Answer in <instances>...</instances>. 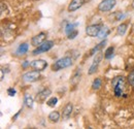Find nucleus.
<instances>
[{
  "label": "nucleus",
  "instance_id": "nucleus-1",
  "mask_svg": "<svg viewBox=\"0 0 134 129\" xmlns=\"http://www.w3.org/2000/svg\"><path fill=\"white\" fill-rule=\"evenodd\" d=\"M111 86L114 89V93L117 97H121L124 94V91L126 89V82L123 76H119L113 79Z\"/></svg>",
  "mask_w": 134,
  "mask_h": 129
},
{
  "label": "nucleus",
  "instance_id": "nucleus-2",
  "mask_svg": "<svg viewBox=\"0 0 134 129\" xmlns=\"http://www.w3.org/2000/svg\"><path fill=\"white\" fill-rule=\"evenodd\" d=\"M72 63H73V59L69 56H65V57L57 60L54 64L52 65V70L53 71H59L61 69H64V68L71 66Z\"/></svg>",
  "mask_w": 134,
  "mask_h": 129
},
{
  "label": "nucleus",
  "instance_id": "nucleus-3",
  "mask_svg": "<svg viewBox=\"0 0 134 129\" xmlns=\"http://www.w3.org/2000/svg\"><path fill=\"white\" fill-rule=\"evenodd\" d=\"M102 59H103V54H102V52H98V53H96V54L94 55L93 63L91 64L90 68H89V71H88V73H89L90 76L94 74V73L97 71V69H98V67H99V65H100V62L102 61Z\"/></svg>",
  "mask_w": 134,
  "mask_h": 129
},
{
  "label": "nucleus",
  "instance_id": "nucleus-4",
  "mask_svg": "<svg viewBox=\"0 0 134 129\" xmlns=\"http://www.w3.org/2000/svg\"><path fill=\"white\" fill-rule=\"evenodd\" d=\"M53 47H54V41H53V40H46V41H43L41 45H39L38 47H36L35 50H33L32 55L36 56V55H38V54L46 53V52L50 51Z\"/></svg>",
  "mask_w": 134,
  "mask_h": 129
},
{
  "label": "nucleus",
  "instance_id": "nucleus-5",
  "mask_svg": "<svg viewBox=\"0 0 134 129\" xmlns=\"http://www.w3.org/2000/svg\"><path fill=\"white\" fill-rule=\"evenodd\" d=\"M117 4L116 0H102L98 4V9L102 13H107L111 10Z\"/></svg>",
  "mask_w": 134,
  "mask_h": 129
},
{
  "label": "nucleus",
  "instance_id": "nucleus-6",
  "mask_svg": "<svg viewBox=\"0 0 134 129\" xmlns=\"http://www.w3.org/2000/svg\"><path fill=\"white\" fill-rule=\"evenodd\" d=\"M39 79H40V71L36 69L32 71H28L23 74V80L26 83H34V82H37Z\"/></svg>",
  "mask_w": 134,
  "mask_h": 129
},
{
  "label": "nucleus",
  "instance_id": "nucleus-7",
  "mask_svg": "<svg viewBox=\"0 0 134 129\" xmlns=\"http://www.w3.org/2000/svg\"><path fill=\"white\" fill-rule=\"evenodd\" d=\"M101 26L99 25H90L86 28V33L88 36H91V37H97L99 35V33L101 31Z\"/></svg>",
  "mask_w": 134,
  "mask_h": 129
},
{
  "label": "nucleus",
  "instance_id": "nucleus-8",
  "mask_svg": "<svg viewBox=\"0 0 134 129\" xmlns=\"http://www.w3.org/2000/svg\"><path fill=\"white\" fill-rule=\"evenodd\" d=\"M30 66H31L33 69H36V70L41 71V70H43V69L47 68L48 62L44 61V60H42V59H38V60H34V61H32V62L30 63Z\"/></svg>",
  "mask_w": 134,
  "mask_h": 129
},
{
  "label": "nucleus",
  "instance_id": "nucleus-9",
  "mask_svg": "<svg viewBox=\"0 0 134 129\" xmlns=\"http://www.w3.org/2000/svg\"><path fill=\"white\" fill-rule=\"evenodd\" d=\"M46 37H47V34L44 32H40L38 33L37 35H35L32 37L31 39V45L34 47H38L39 45H41L43 41H46Z\"/></svg>",
  "mask_w": 134,
  "mask_h": 129
},
{
  "label": "nucleus",
  "instance_id": "nucleus-10",
  "mask_svg": "<svg viewBox=\"0 0 134 129\" xmlns=\"http://www.w3.org/2000/svg\"><path fill=\"white\" fill-rule=\"evenodd\" d=\"M85 2H86V0H71L68 5V12L73 13V12L77 10L79 8H81L84 5Z\"/></svg>",
  "mask_w": 134,
  "mask_h": 129
},
{
  "label": "nucleus",
  "instance_id": "nucleus-11",
  "mask_svg": "<svg viewBox=\"0 0 134 129\" xmlns=\"http://www.w3.org/2000/svg\"><path fill=\"white\" fill-rule=\"evenodd\" d=\"M51 94H52L51 89H49V88H48V89H43V90H41L40 92L37 93V95H36V100H37L39 103H43Z\"/></svg>",
  "mask_w": 134,
  "mask_h": 129
},
{
  "label": "nucleus",
  "instance_id": "nucleus-12",
  "mask_svg": "<svg viewBox=\"0 0 134 129\" xmlns=\"http://www.w3.org/2000/svg\"><path fill=\"white\" fill-rule=\"evenodd\" d=\"M82 79V69L80 67H76L75 70L73 71L72 76H71V80H70V83L73 85V86H76L80 81Z\"/></svg>",
  "mask_w": 134,
  "mask_h": 129
},
{
  "label": "nucleus",
  "instance_id": "nucleus-13",
  "mask_svg": "<svg viewBox=\"0 0 134 129\" xmlns=\"http://www.w3.org/2000/svg\"><path fill=\"white\" fill-rule=\"evenodd\" d=\"M72 111H73V104L71 103V102H68L65 104V106L63 108V112H62V117H63V119H69L70 118V116H71V114H72Z\"/></svg>",
  "mask_w": 134,
  "mask_h": 129
},
{
  "label": "nucleus",
  "instance_id": "nucleus-14",
  "mask_svg": "<svg viewBox=\"0 0 134 129\" xmlns=\"http://www.w3.org/2000/svg\"><path fill=\"white\" fill-rule=\"evenodd\" d=\"M49 120H50L52 123H58L59 120H60V113L59 112H56V111L50 113V115H49Z\"/></svg>",
  "mask_w": 134,
  "mask_h": 129
},
{
  "label": "nucleus",
  "instance_id": "nucleus-15",
  "mask_svg": "<svg viewBox=\"0 0 134 129\" xmlns=\"http://www.w3.org/2000/svg\"><path fill=\"white\" fill-rule=\"evenodd\" d=\"M105 44H106V40L104 39V40H102V41H101L100 44H98L96 47H94V48L91 50V52H90V56H93V55H95L96 53L100 52V50L105 46Z\"/></svg>",
  "mask_w": 134,
  "mask_h": 129
},
{
  "label": "nucleus",
  "instance_id": "nucleus-16",
  "mask_svg": "<svg viewBox=\"0 0 134 129\" xmlns=\"http://www.w3.org/2000/svg\"><path fill=\"white\" fill-rule=\"evenodd\" d=\"M127 28H128V25L126 23H122L121 25H119L117 28V34L118 35H124L126 31H127Z\"/></svg>",
  "mask_w": 134,
  "mask_h": 129
},
{
  "label": "nucleus",
  "instance_id": "nucleus-17",
  "mask_svg": "<svg viewBox=\"0 0 134 129\" xmlns=\"http://www.w3.org/2000/svg\"><path fill=\"white\" fill-rule=\"evenodd\" d=\"M28 50H29V46H28V44L24 42V44H21V45L19 46L17 52L19 53V54L24 55V54H26V53L28 52Z\"/></svg>",
  "mask_w": 134,
  "mask_h": 129
},
{
  "label": "nucleus",
  "instance_id": "nucleus-18",
  "mask_svg": "<svg viewBox=\"0 0 134 129\" xmlns=\"http://www.w3.org/2000/svg\"><path fill=\"white\" fill-rule=\"evenodd\" d=\"M24 102H25V104H26V106H28V108H32L33 106V102H34V99L32 96H30V95H25L24 97Z\"/></svg>",
  "mask_w": 134,
  "mask_h": 129
},
{
  "label": "nucleus",
  "instance_id": "nucleus-19",
  "mask_svg": "<svg viewBox=\"0 0 134 129\" xmlns=\"http://www.w3.org/2000/svg\"><path fill=\"white\" fill-rule=\"evenodd\" d=\"M108 33H109V29L106 27V26H104V27H102L101 28V31L99 33V35L97 36L99 39H104L107 35H108Z\"/></svg>",
  "mask_w": 134,
  "mask_h": 129
},
{
  "label": "nucleus",
  "instance_id": "nucleus-20",
  "mask_svg": "<svg viewBox=\"0 0 134 129\" xmlns=\"http://www.w3.org/2000/svg\"><path fill=\"white\" fill-rule=\"evenodd\" d=\"M101 84H102V81H101L100 78H96V79L93 81L92 89H93V90H99L101 87Z\"/></svg>",
  "mask_w": 134,
  "mask_h": 129
},
{
  "label": "nucleus",
  "instance_id": "nucleus-21",
  "mask_svg": "<svg viewBox=\"0 0 134 129\" xmlns=\"http://www.w3.org/2000/svg\"><path fill=\"white\" fill-rule=\"evenodd\" d=\"M114 51H115L114 47H109V48L106 49V51L104 52V58L105 59H110L114 55Z\"/></svg>",
  "mask_w": 134,
  "mask_h": 129
},
{
  "label": "nucleus",
  "instance_id": "nucleus-22",
  "mask_svg": "<svg viewBox=\"0 0 134 129\" xmlns=\"http://www.w3.org/2000/svg\"><path fill=\"white\" fill-rule=\"evenodd\" d=\"M57 102H58V98L57 97H51L50 99L47 101V104L50 108H55V105L57 104Z\"/></svg>",
  "mask_w": 134,
  "mask_h": 129
},
{
  "label": "nucleus",
  "instance_id": "nucleus-23",
  "mask_svg": "<svg viewBox=\"0 0 134 129\" xmlns=\"http://www.w3.org/2000/svg\"><path fill=\"white\" fill-rule=\"evenodd\" d=\"M127 81H128V84L134 88V69L129 73V76L127 78Z\"/></svg>",
  "mask_w": 134,
  "mask_h": 129
},
{
  "label": "nucleus",
  "instance_id": "nucleus-24",
  "mask_svg": "<svg viewBox=\"0 0 134 129\" xmlns=\"http://www.w3.org/2000/svg\"><path fill=\"white\" fill-rule=\"evenodd\" d=\"M75 26H76V24H68L66 27H65V32H66L67 34H69L71 31L74 30V27H75Z\"/></svg>",
  "mask_w": 134,
  "mask_h": 129
},
{
  "label": "nucleus",
  "instance_id": "nucleus-25",
  "mask_svg": "<svg viewBox=\"0 0 134 129\" xmlns=\"http://www.w3.org/2000/svg\"><path fill=\"white\" fill-rule=\"evenodd\" d=\"M77 34H79L77 30H75V29H74L73 31H71L69 34H67V35H68V39H74V38L77 36Z\"/></svg>",
  "mask_w": 134,
  "mask_h": 129
},
{
  "label": "nucleus",
  "instance_id": "nucleus-26",
  "mask_svg": "<svg viewBox=\"0 0 134 129\" xmlns=\"http://www.w3.org/2000/svg\"><path fill=\"white\" fill-rule=\"evenodd\" d=\"M7 93H8V95H9V96H15V94H16V90H15V89L9 88V89L7 90Z\"/></svg>",
  "mask_w": 134,
  "mask_h": 129
},
{
  "label": "nucleus",
  "instance_id": "nucleus-27",
  "mask_svg": "<svg viewBox=\"0 0 134 129\" xmlns=\"http://www.w3.org/2000/svg\"><path fill=\"white\" fill-rule=\"evenodd\" d=\"M28 65H30V63H28V61H25V62H24V64H23V67H24V68H26Z\"/></svg>",
  "mask_w": 134,
  "mask_h": 129
},
{
  "label": "nucleus",
  "instance_id": "nucleus-28",
  "mask_svg": "<svg viewBox=\"0 0 134 129\" xmlns=\"http://www.w3.org/2000/svg\"><path fill=\"white\" fill-rule=\"evenodd\" d=\"M88 1H91V0H88Z\"/></svg>",
  "mask_w": 134,
  "mask_h": 129
}]
</instances>
